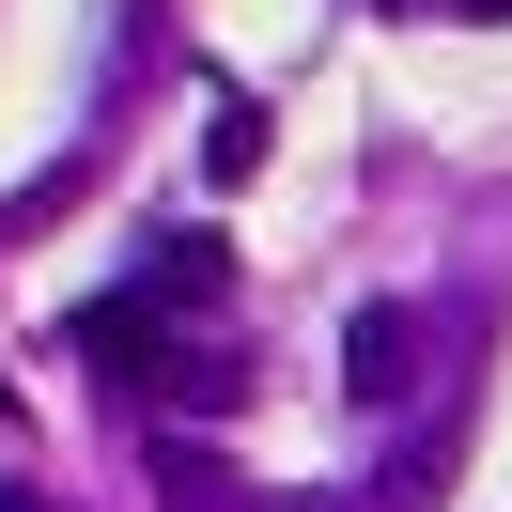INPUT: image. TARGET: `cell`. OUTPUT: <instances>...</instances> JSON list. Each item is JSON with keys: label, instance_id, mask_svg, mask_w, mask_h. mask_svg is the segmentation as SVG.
<instances>
[{"label": "cell", "instance_id": "3", "mask_svg": "<svg viewBox=\"0 0 512 512\" xmlns=\"http://www.w3.org/2000/svg\"><path fill=\"white\" fill-rule=\"evenodd\" d=\"M218 280H233L218 233H156V249H140V311H218Z\"/></svg>", "mask_w": 512, "mask_h": 512}, {"label": "cell", "instance_id": "6", "mask_svg": "<svg viewBox=\"0 0 512 512\" xmlns=\"http://www.w3.org/2000/svg\"><path fill=\"white\" fill-rule=\"evenodd\" d=\"M156 481H171V512H218V497H233V481H218V450H202V435H171V419H156Z\"/></svg>", "mask_w": 512, "mask_h": 512}, {"label": "cell", "instance_id": "4", "mask_svg": "<svg viewBox=\"0 0 512 512\" xmlns=\"http://www.w3.org/2000/svg\"><path fill=\"white\" fill-rule=\"evenodd\" d=\"M450 450H466V419L435 404V419H419L404 450H388V481H373V512H435V481H450Z\"/></svg>", "mask_w": 512, "mask_h": 512}, {"label": "cell", "instance_id": "2", "mask_svg": "<svg viewBox=\"0 0 512 512\" xmlns=\"http://www.w3.org/2000/svg\"><path fill=\"white\" fill-rule=\"evenodd\" d=\"M342 388H357V404H419V311H357L342 326Z\"/></svg>", "mask_w": 512, "mask_h": 512}, {"label": "cell", "instance_id": "5", "mask_svg": "<svg viewBox=\"0 0 512 512\" xmlns=\"http://www.w3.org/2000/svg\"><path fill=\"white\" fill-rule=\"evenodd\" d=\"M249 171H264V109L218 94V109H202V187H249Z\"/></svg>", "mask_w": 512, "mask_h": 512}, {"label": "cell", "instance_id": "7", "mask_svg": "<svg viewBox=\"0 0 512 512\" xmlns=\"http://www.w3.org/2000/svg\"><path fill=\"white\" fill-rule=\"evenodd\" d=\"M435 16H481V32H497V16H512V0H435Z\"/></svg>", "mask_w": 512, "mask_h": 512}, {"label": "cell", "instance_id": "1", "mask_svg": "<svg viewBox=\"0 0 512 512\" xmlns=\"http://www.w3.org/2000/svg\"><path fill=\"white\" fill-rule=\"evenodd\" d=\"M78 357H94L125 404H171V373H187V342H171V311H140V295H94L78 311Z\"/></svg>", "mask_w": 512, "mask_h": 512}]
</instances>
